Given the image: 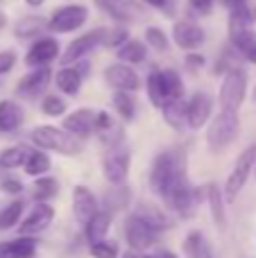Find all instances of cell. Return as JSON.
Returning <instances> with one entry per match:
<instances>
[{
    "mask_svg": "<svg viewBox=\"0 0 256 258\" xmlns=\"http://www.w3.org/2000/svg\"><path fill=\"white\" fill-rule=\"evenodd\" d=\"M186 170L184 159L177 154L175 150L161 152L154 159L152 170H150V188L154 190V195H159L161 200H168L170 190L175 188L177 179L181 177V172Z\"/></svg>",
    "mask_w": 256,
    "mask_h": 258,
    "instance_id": "1",
    "label": "cell"
},
{
    "mask_svg": "<svg viewBox=\"0 0 256 258\" xmlns=\"http://www.w3.org/2000/svg\"><path fill=\"white\" fill-rule=\"evenodd\" d=\"M148 98L157 109H163L175 100L184 98V82L179 73L172 68L152 71L148 77Z\"/></svg>",
    "mask_w": 256,
    "mask_h": 258,
    "instance_id": "2",
    "label": "cell"
},
{
    "mask_svg": "<svg viewBox=\"0 0 256 258\" xmlns=\"http://www.w3.org/2000/svg\"><path fill=\"white\" fill-rule=\"evenodd\" d=\"M30 141L34 143L39 150H48V152H59L66 156H75L82 152L84 143L80 138H75L73 134H68L66 129H57L50 125H41L30 132Z\"/></svg>",
    "mask_w": 256,
    "mask_h": 258,
    "instance_id": "3",
    "label": "cell"
},
{
    "mask_svg": "<svg viewBox=\"0 0 256 258\" xmlns=\"http://www.w3.org/2000/svg\"><path fill=\"white\" fill-rule=\"evenodd\" d=\"M240 129L238 111H220L207 129V143L211 152H222L231 145Z\"/></svg>",
    "mask_w": 256,
    "mask_h": 258,
    "instance_id": "4",
    "label": "cell"
},
{
    "mask_svg": "<svg viewBox=\"0 0 256 258\" xmlns=\"http://www.w3.org/2000/svg\"><path fill=\"white\" fill-rule=\"evenodd\" d=\"M245 95H247V73L240 66L227 71L220 84V95H218L222 111H238L245 102Z\"/></svg>",
    "mask_w": 256,
    "mask_h": 258,
    "instance_id": "5",
    "label": "cell"
},
{
    "mask_svg": "<svg viewBox=\"0 0 256 258\" xmlns=\"http://www.w3.org/2000/svg\"><path fill=\"white\" fill-rule=\"evenodd\" d=\"M254 168H256V147L252 145L240 152V156L236 159L229 177H227V183H225V200L227 202H236V197H238L240 190L245 188V183H247L249 174L254 172Z\"/></svg>",
    "mask_w": 256,
    "mask_h": 258,
    "instance_id": "6",
    "label": "cell"
},
{
    "mask_svg": "<svg viewBox=\"0 0 256 258\" xmlns=\"http://www.w3.org/2000/svg\"><path fill=\"white\" fill-rule=\"evenodd\" d=\"M107 32H109L107 27H95V30H91V32H86V34L73 39L71 43H68L66 52L59 57V61H61L63 66H71V63L82 61V59H84L89 52H93L98 45H104V41H107Z\"/></svg>",
    "mask_w": 256,
    "mask_h": 258,
    "instance_id": "7",
    "label": "cell"
},
{
    "mask_svg": "<svg viewBox=\"0 0 256 258\" xmlns=\"http://www.w3.org/2000/svg\"><path fill=\"white\" fill-rule=\"evenodd\" d=\"M89 18V9L84 5H63V7L54 9L52 16L48 18V30L54 34H66V32H75Z\"/></svg>",
    "mask_w": 256,
    "mask_h": 258,
    "instance_id": "8",
    "label": "cell"
},
{
    "mask_svg": "<svg viewBox=\"0 0 256 258\" xmlns=\"http://www.w3.org/2000/svg\"><path fill=\"white\" fill-rule=\"evenodd\" d=\"M130 165H132L130 150H125V147H120V145L111 147L102 161L104 179H107L109 183H113V186H122V181H125L127 174H130Z\"/></svg>",
    "mask_w": 256,
    "mask_h": 258,
    "instance_id": "9",
    "label": "cell"
},
{
    "mask_svg": "<svg viewBox=\"0 0 256 258\" xmlns=\"http://www.w3.org/2000/svg\"><path fill=\"white\" fill-rule=\"evenodd\" d=\"M159 231L154 227H150L143 218H139L136 213H132L125 222V238H127V245L132 247L134 251L139 249H148L157 242Z\"/></svg>",
    "mask_w": 256,
    "mask_h": 258,
    "instance_id": "10",
    "label": "cell"
},
{
    "mask_svg": "<svg viewBox=\"0 0 256 258\" xmlns=\"http://www.w3.org/2000/svg\"><path fill=\"white\" fill-rule=\"evenodd\" d=\"M100 9H104L120 25H134L145 18V9L139 0H102Z\"/></svg>",
    "mask_w": 256,
    "mask_h": 258,
    "instance_id": "11",
    "label": "cell"
},
{
    "mask_svg": "<svg viewBox=\"0 0 256 258\" xmlns=\"http://www.w3.org/2000/svg\"><path fill=\"white\" fill-rule=\"evenodd\" d=\"M50 82H52L50 68H34L16 84V95L21 100H36L48 91Z\"/></svg>",
    "mask_w": 256,
    "mask_h": 258,
    "instance_id": "12",
    "label": "cell"
},
{
    "mask_svg": "<svg viewBox=\"0 0 256 258\" xmlns=\"http://www.w3.org/2000/svg\"><path fill=\"white\" fill-rule=\"evenodd\" d=\"M166 202H168V206H170V209H175L177 213H181V215H190V213H193V206H195V202H198V192H195V188L190 186L186 170L181 172V177L177 179L175 188L170 190V195H168Z\"/></svg>",
    "mask_w": 256,
    "mask_h": 258,
    "instance_id": "13",
    "label": "cell"
},
{
    "mask_svg": "<svg viewBox=\"0 0 256 258\" xmlns=\"http://www.w3.org/2000/svg\"><path fill=\"white\" fill-rule=\"evenodd\" d=\"M104 80L109 82L111 89H116V93H134L139 91L141 80L136 75V71L127 63H111V66L104 68Z\"/></svg>",
    "mask_w": 256,
    "mask_h": 258,
    "instance_id": "14",
    "label": "cell"
},
{
    "mask_svg": "<svg viewBox=\"0 0 256 258\" xmlns=\"http://www.w3.org/2000/svg\"><path fill=\"white\" fill-rule=\"evenodd\" d=\"M59 41L52 36H43L36 39L32 43L30 52L25 54V63L30 68H48V63H52L54 59H59Z\"/></svg>",
    "mask_w": 256,
    "mask_h": 258,
    "instance_id": "15",
    "label": "cell"
},
{
    "mask_svg": "<svg viewBox=\"0 0 256 258\" xmlns=\"http://www.w3.org/2000/svg\"><path fill=\"white\" fill-rule=\"evenodd\" d=\"M172 41L177 43V48L193 52V50L202 48V43L207 41V34L193 21H177L172 25Z\"/></svg>",
    "mask_w": 256,
    "mask_h": 258,
    "instance_id": "16",
    "label": "cell"
},
{
    "mask_svg": "<svg viewBox=\"0 0 256 258\" xmlns=\"http://www.w3.org/2000/svg\"><path fill=\"white\" fill-rule=\"evenodd\" d=\"M211 111H213V100L207 91H198V93L190 95L188 100V122L190 129H200L211 120Z\"/></svg>",
    "mask_w": 256,
    "mask_h": 258,
    "instance_id": "17",
    "label": "cell"
},
{
    "mask_svg": "<svg viewBox=\"0 0 256 258\" xmlns=\"http://www.w3.org/2000/svg\"><path fill=\"white\" fill-rule=\"evenodd\" d=\"M73 213H75L77 222L84 227L98 215V200L86 186H75L73 190Z\"/></svg>",
    "mask_w": 256,
    "mask_h": 258,
    "instance_id": "18",
    "label": "cell"
},
{
    "mask_svg": "<svg viewBox=\"0 0 256 258\" xmlns=\"http://www.w3.org/2000/svg\"><path fill=\"white\" fill-rule=\"evenodd\" d=\"M68 134H73L75 138H80V141H84V138H89L91 134L95 132V111H91V109H77V111L68 113L66 118H63V127Z\"/></svg>",
    "mask_w": 256,
    "mask_h": 258,
    "instance_id": "19",
    "label": "cell"
},
{
    "mask_svg": "<svg viewBox=\"0 0 256 258\" xmlns=\"http://www.w3.org/2000/svg\"><path fill=\"white\" fill-rule=\"evenodd\" d=\"M52 218H54V209L48 204V202H41V204H36L34 209H32V213L25 218V222L21 224L18 231H21L23 236H36V233L48 229V224L52 222Z\"/></svg>",
    "mask_w": 256,
    "mask_h": 258,
    "instance_id": "20",
    "label": "cell"
},
{
    "mask_svg": "<svg viewBox=\"0 0 256 258\" xmlns=\"http://www.w3.org/2000/svg\"><path fill=\"white\" fill-rule=\"evenodd\" d=\"M207 202L211 209V218L220 231L227 229V209H225V192L220 190L218 183H209L207 186Z\"/></svg>",
    "mask_w": 256,
    "mask_h": 258,
    "instance_id": "21",
    "label": "cell"
},
{
    "mask_svg": "<svg viewBox=\"0 0 256 258\" xmlns=\"http://www.w3.org/2000/svg\"><path fill=\"white\" fill-rule=\"evenodd\" d=\"M82 82H84V75L80 73L77 66H63V68H59L57 75H54V84H57V89L66 95L80 93Z\"/></svg>",
    "mask_w": 256,
    "mask_h": 258,
    "instance_id": "22",
    "label": "cell"
},
{
    "mask_svg": "<svg viewBox=\"0 0 256 258\" xmlns=\"http://www.w3.org/2000/svg\"><path fill=\"white\" fill-rule=\"evenodd\" d=\"M95 132H98V136L111 147H116L118 143L122 141V129H120V125L113 122V118L109 116V111L95 113Z\"/></svg>",
    "mask_w": 256,
    "mask_h": 258,
    "instance_id": "23",
    "label": "cell"
},
{
    "mask_svg": "<svg viewBox=\"0 0 256 258\" xmlns=\"http://www.w3.org/2000/svg\"><path fill=\"white\" fill-rule=\"evenodd\" d=\"M23 125V109L14 100H0V132L12 134Z\"/></svg>",
    "mask_w": 256,
    "mask_h": 258,
    "instance_id": "24",
    "label": "cell"
},
{
    "mask_svg": "<svg viewBox=\"0 0 256 258\" xmlns=\"http://www.w3.org/2000/svg\"><path fill=\"white\" fill-rule=\"evenodd\" d=\"M34 251H36V240L25 236L9 242H0V258H32Z\"/></svg>",
    "mask_w": 256,
    "mask_h": 258,
    "instance_id": "25",
    "label": "cell"
},
{
    "mask_svg": "<svg viewBox=\"0 0 256 258\" xmlns=\"http://www.w3.org/2000/svg\"><path fill=\"white\" fill-rule=\"evenodd\" d=\"M118 59H120V63H127V66H132V63H143L145 59H148V45L143 43V41H136V39H130L125 45H120V48L116 50Z\"/></svg>",
    "mask_w": 256,
    "mask_h": 258,
    "instance_id": "26",
    "label": "cell"
},
{
    "mask_svg": "<svg viewBox=\"0 0 256 258\" xmlns=\"http://www.w3.org/2000/svg\"><path fill=\"white\" fill-rule=\"evenodd\" d=\"M184 254L188 258H213V251L202 231H188V236L184 238Z\"/></svg>",
    "mask_w": 256,
    "mask_h": 258,
    "instance_id": "27",
    "label": "cell"
},
{
    "mask_svg": "<svg viewBox=\"0 0 256 258\" xmlns=\"http://www.w3.org/2000/svg\"><path fill=\"white\" fill-rule=\"evenodd\" d=\"M109 227H111V213H109V211H98V215L86 224V240H89L91 245L104 240Z\"/></svg>",
    "mask_w": 256,
    "mask_h": 258,
    "instance_id": "28",
    "label": "cell"
},
{
    "mask_svg": "<svg viewBox=\"0 0 256 258\" xmlns=\"http://www.w3.org/2000/svg\"><path fill=\"white\" fill-rule=\"evenodd\" d=\"M48 23L43 16H23L21 21L16 23V27H14V32H16L18 39H32V36L36 34H43L45 30H48Z\"/></svg>",
    "mask_w": 256,
    "mask_h": 258,
    "instance_id": "29",
    "label": "cell"
},
{
    "mask_svg": "<svg viewBox=\"0 0 256 258\" xmlns=\"http://www.w3.org/2000/svg\"><path fill=\"white\" fill-rule=\"evenodd\" d=\"M161 111H163V118H166V122L172 129H181L184 125H188V122H186V118H188V102H186L184 98L170 102L168 107H163Z\"/></svg>",
    "mask_w": 256,
    "mask_h": 258,
    "instance_id": "30",
    "label": "cell"
},
{
    "mask_svg": "<svg viewBox=\"0 0 256 258\" xmlns=\"http://www.w3.org/2000/svg\"><path fill=\"white\" fill-rule=\"evenodd\" d=\"M139 218H143L145 222L150 224V227H154L157 231H163V229H168L170 227V220H168V215L163 213L161 209H157V206H152V204H141L139 209L134 211Z\"/></svg>",
    "mask_w": 256,
    "mask_h": 258,
    "instance_id": "31",
    "label": "cell"
},
{
    "mask_svg": "<svg viewBox=\"0 0 256 258\" xmlns=\"http://www.w3.org/2000/svg\"><path fill=\"white\" fill-rule=\"evenodd\" d=\"M252 21H254V16H252V9H249L247 5H240V7L229 9V36L249 30Z\"/></svg>",
    "mask_w": 256,
    "mask_h": 258,
    "instance_id": "32",
    "label": "cell"
},
{
    "mask_svg": "<svg viewBox=\"0 0 256 258\" xmlns=\"http://www.w3.org/2000/svg\"><path fill=\"white\" fill-rule=\"evenodd\" d=\"M32 150H27L25 145H14V147H7V150L0 152V168H18V165H25L27 156H30Z\"/></svg>",
    "mask_w": 256,
    "mask_h": 258,
    "instance_id": "33",
    "label": "cell"
},
{
    "mask_svg": "<svg viewBox=\"0 0 256 258\" xmlns=\"http://www.w3.org/2000/svg\"><path fill=\"white\" fill-rule=\"evenodd\" d=\"M25 172L30 174V177H43L45 172L50 170V159H48V154L45 152H41V150H34V152H30V156H27V161H25Z\"/></svg>",
    "mask_w": 256,
    "mask_h": 258,
    "instance_id": "34",
    "label": "cell"
},
{
    "mask_svg": "<svg viewBox=\"0 0 256 258\" xmlns=\"http://www.w3.org/2000/svg\"><path fill=\"white\" fill-rule=\"evenodd\" d=\"M113 107H116V111H118V116L122 118V120H134V116H136V100H134V95L132 93H116L113 95Z\"/></svg>",
    "mask_w": 256,
    "mask_h": 258,
    "instance_id": "35",
    "label": "cell"
},
{
    "mask_svg": "<svg viewBox=\"0 0 256 258\" xmlns=\"http://www.w3.org/2000/svg\"><path fill=\"white\" fill-rule=\"evenodd\" d=\"M57 179L54 177H39L34 181V200L39 202H48V200H52L54 195H57Z\"/></svg>",
    "mask_w": 256,
    "mask_h": 258,
    "instance_id": "36",
    "label": "cell"
},
{
    "mask_svg": "<svg viewBox=\"0 0 256 258\" xmlns=\"http://www.w3.org/2000/svg\"><path fill=\"white\" fill-rule=\"evenodd\" d=\"M231 39V45H234L238 52H243V57L256 52V32L254 30H245V32H238V34L229 36Z\"/></svg>",
    "mask_w": 256,
    "mask_h": 258,
    "instance_id": "37",
    "label": "cell"
},
{
    "mask_svg": "<svg viewBox=\"0 0 256 258\" xmlns=\"http://www.w3.org/2000/svg\"><path fill=\"white\" fill-rule=\"evenodd\" d=\"M21 213H23V202L21 200H16V202H12L9 206H5V209L0 211V229L7 231V229H12L14 224H18Z\"/></svg>",
    "mask_w": 256,
    "mask_h": 258,
    "instance_id": "38",
    "label": "cell"
},
{
    "mask_svg": "<svg viewBox=\"0 0 256 258\" xmlns=\"http://www.w3.org/2000/svg\"><path fill=\"white\" fill-rule=\"evenodd\" d=\"M145 43L150 45V48L154 50H168V45H170V41H168L166 32L161 30V27H145Z\"/></svg>",
    "mask_w": 256,
    "mask_h": 258,
    "instance_id": "39",
    "label": "cell"
},
{
    "mask_svg": "<svg viewBox=\"0 0 256 258\" xmlns=\"http://www.w3.org/2000/svg\"><path fill=\"white\" fill-rule=\"evenodd\" d=\"M41 111L50 118L63 116V113H66V102H63L59 95H45V98L41 100Z\"/></svg>",
    "mask_w": 256,
    "mask_h": 258,
    "instance_id": "40",
    "label": "cell"
},
{
    "mask_svg": "<svg viewBox=\"0 0 256 258\" xmlns=\"http://www.w3.org/2000/svg\"><path fill=\"white\" fill-rule=\"evenodd\" d=\"M91 254H93L95 258H118L120 249H118V242L107 240V238H104V240L91 245Z\"/></svg>",
    "mask_w": 256,
    "mask_h": 258,
    "instance_id": "41",
    "label": "cell"
},
{
    "mask_svg": "<svg viewBox=\"0 0 256 258\" xmlns=\"http://www.w3.org/2000/svg\"><path fill=\"white\" fill-rule=\"evenodd\" d=\"M127 41H130V36H127V27L125 25H118V27H111V30L107 32V41H104V45L107 48H120V45H125Z\"/></svg>",
    "mask_w": 256,
    "mask_h": 258,
    "instance_id": "42",
    "label": "cell"
},
{
    "mask_svg": "<svg viewBox=\"0 0 256 258\" xmlns=\"http://www.w3.org/2000/svg\"><path fill=\"white\" fill-rule=\"evenodd\" d=\"M125 202H130V190L122 188V186H116L107 195V206H111V209H122Z\"/></svg>",
    "mask_w": 256,
    "mask_h": 258,
    "instance_id": "43",
    "label": "cell"
},
{
    "mask_svg": "<svg viewBox=\"0 0 256 258\" xmlns=\"http://www.w3.org/2000/svg\"><path fill=\"white\" fill-rule=\"evenodd\" d=\"M14 63H16V52H12V50H3V52H0V75H5V73L12 71Z\"/></svg>",
    "mask_w": 256,
    "mask_h": 258,
    "instance_id": "44",
    "label": "cell"
},
{
    "mask_svg": "<svg viewBox=\"0 0 256 258\" xmlns=\"http://www.w3.org/2000/svg\"><path fill=\"white\" fill-rule=\"evenodd\" d=\"M213 3H216V0H188L190 9H193L198 16H207V14L213 9Z\"/></svg>",
    "mask_w": 256,
    "mask_h": 258,
    "instance_id": "45",
    "label": "cell"
},
{
    "mask_svg": "<svg viewBox=\"0 0 256 258\" xmlns=\"http://www.w3.org/2000/svg\"><path fill=\"white\" fill-rule=\"evenodd\" d=\"M0 188H3V192H7V195H18V192L23 190V183L18 181V179H3Z\"/></svg>",
    "mask_w": 256,
    "mask_h": 258,
    "instance_id": "46",
    "label": "cell"
},
{
    "mask_svg": "<svg viewBox=\"0 0 256 258\" xmlns=\"http://www.w3.org/2000/svg\"><path fill=\"white\" fill-rule=\"evenodd\" d=\"M145 5H150V7H154V9H159V12H166L168 16H172V0H143Z\"/></svg>",
    "mask_w": 256,
    "mask_h": 258,
    "instance_id": "47",
    "label": "cell"
},
{
    "mask_svg": "<svg viewBox=\"0 0 256 258\" xmlns=\"http://www.w3.org/2000/svg\"><path fill=\"white\" fill-rule=\"evenodd\" d=\"M186 66L188 68H202L204 66V57L200 52H188L186 54Z\"/></svg>",
    "mask_w": 256,
    "mask_h": 258,
    "instance_id": "48",
    "label": "cell"
},
{
    "mask_svg": "<svg viewBox=\"0 0 256 258\" xmlns=\"http://www.w3.org/2000/svg\"><path fill=\"white\" fill-rule=\"evenodd\" d=\"M222 3L229 9H234V7H240V5H247V0H222Z\"/></svg>",
    "mask_w": 256,
    "mask_h": 258,
    "instance_id": "49",
    "label": "cell"
},
{
    "mask_svg": "<svg viewBox=\"0 0 256 258\" xmlns=\"http://www.w3.org/2000/svg\"><path fill=\"white\" fill-rule=\"evenodd\" d=\"M159 258H179V256H175V254H172V251L163 249V251H159Z\"/></svg>",
    "mask_w": 256,
    "mask_h": 258,
    "instance_id": "50",
    "label": "cell"
},
{
    "mask_svg": "<svg viewBox=\"0 0 256 258\" xmlns=\"http://www.w3.org/2000/svg\"><path fill=\"white\" fill-rule=\"evenodd\" d=\"M27 5H30V7H41V5L45 3V0H25Z\"/></svg>",
    "mask_w": 256,
    "mask_h": 258,
    "instance_id": "51",
    "label": "cell"
},
{
    "mask_svg": "<svg viewBox=\"0 0 256 258\" xmlns=\"http://www.w3.org/2000/svg\"><path fill=\"white\" fill-rule=\"evenodd\" d=\"M5 25H7V16H5V14L3 12H0V30H3V27Z\"/></svg>",
    "mask_w": 256,
    "mask_h": 258,
    "instance_id": "52",
    "label": "cell"
},
{
    "mask_svg": "<svg viewBox=\"0 0 256 258\" xmlns=\"http://www.w3.org/2000/svg\"><path fill=\"white\" fill-rule=\"evenodd\" d=\"M122 258H136L134 254H125V256H122Z\"/></svg>",
    "mask_w": 256,
    "mask_h": 258,
    "instance_id": "53",
    "label": "cell"
},
{
    "mask_svg": "<svg viewBox=\"0 0 256 258\" xmlns=\"http://www.w3.org/2000/svg\"><path fill=\"white\" fill-rule=\"evenodd\" d=\"M95 5H98V7H100V5H102V0H95Z\"/></svg>",
    "mask_w": 256,
    "mask_h": 258,
    "instance_id": "54",
    "label": "cell"
},
{
    "mask_svg": "<svg viewBox=\"0 0 256 258\" xmlns=\"http://www.w3.org/2000/svg\"><path fill=\"white\" fill-rule=\"evenodd\" d=\"M141 258H159V256H141Z\"/></svg>",
    "mask_w": 256,
    "mask_h": 258,
    "instance_id": "55",
    "label": "cell"
},
{
    "mask_svg": "<svg viewBox=\"0 0 256 258\" xmlns=\"http://www.w3.org/2000/svg\"><path fill=\"white\" fill-rule=\"evenodd\" d=\"M254 102H256V89H254Z\"/></svg>",
    "mask_w": 256,
    "mask_h": 258,
    "instance_id": "56",
    "label": "cell"
},
{
    "mask_svg": "<svg viewBox=\"0 0 256 258\" xmlns=\"http://www.w3.org/2000/svg\"><path fill=\"white\" fill-rule=\"evenodd\" d=\"M254 174H256V168H254Z\"/></svg>",
    "mask_w": 256,
    "mask_h": 258,
    "instance_id": "57",
    "label": "cell"
}]
</instances>
